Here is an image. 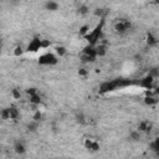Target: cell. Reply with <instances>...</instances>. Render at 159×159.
I'll return each mask as SVG.
<instances>
[{
	"instance_id": "52a82bcc",
	"label": "cell",
	"mask_w": 159,
	"mask_h": 159,
	"mask_svg": "<svg viewBox=\"0 0 159 159\" xmlns=\"http://www.w3.org/2000/svg\"><path fill=\"white\" fill-rule=\"evenodd\" d=\"M84 147L91 152H98L99 150V144L96 140H92V139H86L84 140Z\"/></svg>"
},
{
	"instance_id": "2e32d148",
	"label": "cell",
	"mask_w": 159,
	"mask_h": 159,
	"mask_svg": "<svg viewBox=\"0 0 159 159\" xmlns=\"http://www.w3.org/2000/svg\"><path fill=\"white\" fill-rule=\"evenodd\" d=\"M97 57H93V56H89V55H86V53H81V61L83 63H93L96 61Z\"/></svg>"
},
{
	"instance_id": "e0dca14e",
	"label": "cell",
	"mask_w": 159,
	"mask_h": 159,
	"mask_svg": "<svg viewBox=\"0 0 159 159\" xmlns=\"http://www.w3.org/2000/svg\"><path fill=\"white\" fill-rule=\"evenodd\" d=\"M29 101H30V103L34 104V106H39V104H41V102H42V99H41V97L39 96V93H36V94H34V96H30Z\"/></svg>"
},
{
	"instance_id": "8992f818",
	"label": "cell",
	"mask_w": 159,
	"mask_h": 159,
	"mask_svg": "<svg viewBox=\"0 0 159 159\" xmlns=\"http://www.w3.org/2000/svg\"><path fill=\"white\" fill-rule=\"evenodd\" d=\"M154 81H155L154 77L147 75L145 77H143V78L140 80L139 84H140V87H143V88H145V89H152L153 86H154Z\"/></svg>"
},
{
	"instance_id": "7c38bea8",
	"label": "cell",
	"mask_w": 159,
	"mask_h": 159,
	"mask_svg": "<svg viewBox=\"0 0 159 159\" xmlns=\"http://www.w3.org/2000/svg\"><path fill=\"white\" fill-rule=\"evenodd\" d=\"M145 42H147L148 46H155L158 43V39L152 32H148L147 34V37H145Z\"/></svg>"
},
{
	"instance_id": "83f0119b",
	"label": "cell",
	"mask_w": 159,
	"mask_h": 159,
	"mask_svg": "<svg viewBox=\"0 0 159 159\" xmlns=\"http://www.w3.org/2000/svg\"><path fill=\"white\" fill-rule=\"evenodd\" d=\"M41 118H42V113L40 112V109H37V111L34 113L32 119H34V120H36V122H40V120H41Z\"/></svg>"
},
{
	"instance_id": "7a4b0ae2",
	"label": "cell",
	"mask_w": 159,
	"mask_h": 159,
	"mask_svg": "<svg viewBox=\"0 0 159 159\" xmlns=\"http://www.w3.org/2000/svg\"><path fill=\"white\" fill-rule=\"evenodd\" d=\"M104 24H106V19H99V22L96 25V27H94L92 31H89L86 36H83V37L87 40L88 45L96 46V45L99 42V40H101V37H102V31H103Z\"/></svg>"
},
{
	"instance_id": "ac0fdd59",
	"label": "cell",
	"mask_w": 159,
	"mask_h": 159,
	"mask_svg": "<svg viewBox=\"0 0 159 159\" xmlns=\"http://www.w3.org/2000/svg\"><path fill=\"white\" fill-rule=\"evenodd\" d=\"M9 112H10V119H17L20 113H19V109L16 107H9Z\"/></svg>"
},
{
	"instance_id": "d6a6232c",
	"label": "cell",
	"mask_w": 159,
	"mask_h": 159,
	"mask_svg": "<svg viewBox=\"0 0 159 159\" xmlns=\"http://www.w3.org/2000/svg\"><path fill=\"white\" fill-rule=\"evenodd\" d=\"M78 75H80L81 77H87L88 72H87V70H86V68H80V70H78Z\"/></svg>"
},
{
	"instance_id": "ba28073f",
	"label": "cell",
	"mask_w": 159,
	"mask_h": 159,
	"mask_svg": "<svg viewBox=\"0 0 159 159\" xmlns=\"http://www.w3.org/2000/svg\"><path fill=\"white\" fill-rule=\"evenodd\" d=\"M152 129V123L148 122V120H142L139 124H138V130L139 132H150Z\"/></svg>"
},
{
	"instance_id": "cb8c5ba5",
	"label": "cell",
	"mask_w": 159,
	"mask_h": 159,
	"mask_svg": "<svg viewBox=\"0 0 159 159\" xmlns=\"http://www.w3.org/2000/svg\"><path fill=\"white\" fill-rule=\"evenodd\" d=\"M88 11H89V9H88L87 5H81V6L77 9V12H78L80 15H86V14H88Z\"/></svg>"
},
{
	"instance_id": "44dd1931",
	"label": "cell",
	"mask_w": 159,
	"mask_h": 159,
	"mask_svg": "<svg viewBox=\"0 0 159 159\" xmlns=\"http://www.w3.org/2000/svg\"><path fill=\"white\" fill-rule=\"evenodd\" d=\"M149 147H150V149H152L153 152L158 153V152H159V139H158V138H155L153 142H150Z\"/></svg>"
},
{
	"instance_id": "5b68a950",
	"label": "cell",
	"mask_w": 159,
	"mask_h": 159,
	"mask_svg": "<svg viewBox=\"0 0 159 159\" xmlns=\"http://www.w3.org/2000/svg\"><path fill=\"white\" fill-rule=\"evenodd\" d=\"M39 50H41V39H40L39 36H35V37L30 41V43L27 45L26 51H27V52H37Z\"/></svg>"
},
{
	"instance_id": "f546056e",
	"label": "cell",
	"mask_w": 159,
	"mask_h": 159,
	"mask_svg": "<svg viewBox=\"0 0 159 159\" xmlns=\"http://www.w3.org/2000/svg\"><path fill=\"white\" fill-rule=\"evenodd\" d=\"M11 94H12V97H14L15 99H20V97H21V93H20V91H19L17 88H14V89L11 91Z\"/></svg>"
},
{
	"instance_id": "d4e9b609",
	"label": "cell",
	"mask_w": 159,
	"mask_h": 159,
	"mask_svg": "<svg viewBox=\"0 0 159 159\" xmlns=\"http://www.w3.org/2000/svg\"><path fill=\"white\" fill-rule=\"evenodd\" d=\"M148 75L152 76V77H154V78H158L159 77V70H158V67H153L152 70H149Z\"/></svg>"
},
{
	"instance_id": "277c9868",
	"label": "cell",
	"mask_w": 159,
	"mask_h": 159,
	"mask_svg": "<svg viewBox=\"0 0 159 159\" xmlns=\"http://www.w3.org/2000/svg\"><path fill=\"white\" fill-rule=\"evenodd\" d=\"M130 26H132V24H130L129 20H127V19H117V21L114 24V31L117 34H119V35H123V34L129 31Z\"/></svg>"
},
{
	"instance_id": "ffe728a7",
	"label": "cell",
	"mask_w": 159,
	"mask_h": 159,
	"mask_svg": "<svg viewBox=\"0 0 159 159\" xmlns=\"http://www.w3.org/2000/svg\"><path fill=\"white\" fill-rule=\"evenodd\" d=\"M27 130L29 132H36L37 130V128H39V122H36V120H32V122H30L29 124H27Z\"/></svg>"
},
{
	"instance_id": "6da1fadb",
	"label": "cell",
	"mask_w": 159,
	"mask_h": 159,
	"mask_svg": "<svg viewBox=\"0 0 159 159\" xmlns=\"http://www.w3.org/2000/svg\"><path fill=\"white\" fill-rule=\"evenodd\" d=\"M134 82L132 80H124V78H116V80H112V81H104L99 84V88H98V92L101 94H106V93H109V92H113L118 88H123V87H128V86H132Z\"/></svg>"
},
{
	"instance_id": "8fae6325",
	"label": "cell",
	"mask_w": 159,
	"mask_h": 159,
	"mask_svg": "<svg viewBox=\"0 0 159 159\" xmlns=\"http://www.w3.org/2000/svg\"><path fill=\"white\" fill-rule=\"evenodd\" d=\"M58 7H60L58 2H56V1H53V0H48V1L45 4V9L48 10V11H57Z\"/></svg>"
},
{
	"instance_id": "f1b7e54d",
	"label": "cell",
	"mask_w": 159,
	"mask_h": 159,
	"mask_svg": "<svg viewBox=\"0 0 159 159\" xmlns=\"http://www.w3.org/2000/svg\"><path fill=\"white\" fill-rule=\"evenodd\" d=\"M22 53H24L22 47H21V46H16V47H15V50H14V55H15L16 57H19V56H21Z\"/></svg>"
},
{
	"instance_id": "d6986e66",
	"label": "cell",
	"mask_w": 159,
	"mask_h": 159,
	"mask_svg": "<svg viewBox=\"0 0 159 159\" xmlns=\"http://www.w3.org/2000/svg\"><path fill=\"white\" fill-rule=\"evenodd\" d=\"M129 139L133 140V142L140 140V132H139L138 129H137V130H132V132L129 133Z\"/></svg>"
},
{
	"instance_id": "603a6c76",
	"label": "cell",
	"mask_w": 159,
	"mask_h": 159,
	"mask_svg": "<svg viewBox=\"0 0 159 159\" xmlns=\"http://www.w3.org/2000/svg\"><path fill=\"white\" fill-rule=\"evenodd\" d=\"M55 52H56V55H57V56L62 57V56H65V55H66V47H65V46H56Z\"/></svg>"
},
{
	"instance_id": "9a60e30c",
	"label": "cell",
	"mask_w": 159,
	"mask_h": 159,
	"mask_svg": "<svg viewBox=\"0 0 159 159\" xmlns=\"http://www.w3.org/2000/svg\"><path fill=\"white\" fill-rule=\"evenodd\" d=\"M94 16H98L99 19H106V15L108 14V10L107 9H102V7H98L94 10Z\"/></svg>"
},
{
	"instance_id": "3957f363",
	"label": "cell",
	"mask_w": 159,
	"mask_h": 159,
	"mask_svg": "<svg viewBox=\"0 0 159 159\" xmlns=\"http://www.w3.org/2000/svg\"><path fill=\"white\" fill-rule=\"evenodd\" d=\"M37 62H39V65H41V66H55V65H57L58 60H57V57H56L53 53L46 52V53H43V55H41V56L39 57Z\"/></svg>"
},
{
	"instance_id": "1f68e13d",
	"label": "cell",
	"mask_w": 159,
	"mask_h": 159,
	"mask_svg": "<svg viewBox=\"0 0 159 159\" xmlns=\"http://www.w3.org/2000/svg\"><path fill=\"white\" fill-rule=\"evenodd\" d=\"M26 93H27L29 96H34V94H36V93H37V88H35V87L27 88V89H26Z\"/></svg>"
},
{
	"instance_id": "836d02e7",
	"label": "cell",
	"mask_w": 159,
	"mask_h": 159,
	"mask_svg": "<svg viewBox=\"0 0 159 159\" xmlns=\"http://www.w3.org/2000/svg\"><path fill=\"white\" fill-rule=\"evenodd\" d=\"M21 2V0H11V4L12 5H19Z\"/></svg>"
},
{
	"instance_id": "5bb4252c",
	"label": "cell",
	"mask_w": 159,
	"mask_h": 159,
	"mask_svg": "<svg viewBox=\"0 0 159 159\" xmlns=\"http://www.w3.org/2000/svg\"><path fill=\"white\" fill-rule=\"evenodd\" d=\"M14 150H15V153H17V154H24V153L26 152V148H25V145H24L21 142H16L15 145H14Z\"/></svg>"
},
{
	"instance_id": "4316f807",
	"label": "cell",
	"mask_w": 159,
	"mask_h": 159,
	"mask_svg": "<svg viewBox=\"0 0 159 159\" xmlns=\"http://www.w3.org/2000/svg\"><path fill=\"white\" fill-rule=\"evenodd\" d=\"M76 120L80 123V124H83V123H86V118H84V116H83V113H77L76 114Z\"/></svg>"
},
{
	"instance_id": "9c48e42d",
	"label": "cell",
	"mask_w": 159,
	"mask_h": 159,
	"mask_svg": "<svg viewBox=\"0 0 159 159\" xmlns=\"http://www.w3.org/2000/svg\"><path fill=\"white\" fill-rule=\"evenodd\" d=\"M94 48H96V55H97V57H103L106 53H107V46L106 45H102V43H97L96 46H94Z\"/></svg>"
},
{
	"instance_id": "30bf717a",
	"label": "cell",
	"mask_w": 159,
	"mask_h": 159,
	"mask_svg": "<svg viewBox=\"0 0 159 159\" xmlns=\"http://www.w3.org/2000/svg\"><path fill=\"white\" fill-rule=\"evenodd\" d=\"M154 93H150V94H147L145 96V98H144V103L147 104V106H154V104H157L158 103V98H157V96H153Z\"/></svg>"
},
{
	"instance_id": "4fadbf2b",
	"label": "cell",
	"mask_w": 159,
	"mask_h": 159,
	"mask_svg": "<svg viewBox=\"0 0 159 159\" xmlns=\"http://www.w3.org/2000/svg\"><path fill=\"white\" fill-rule=\"evenodd\" d=\"M82 53H86V55L97 57V55H96V48H94V46H92V45H87V46H84L83 50H82Z\"/></svg>"
},
{
	"instance_id": "4dcf8cb0",
	"label": "cell",
	"mask_w": 159,
	"mask_h": 159,
	"mask_svg": "<svg viewBox=\"0 0 159 159\" xmlns=\"http://www.w3.org/2000/svg\"><path fill=\"white\" fill-rule=\"evenodd\" d=\"M51 46L50 40H41V48H48Z\"/></svg>"
},
{
	"instance_id": "7402d4cb",
	"label": "cell",
	"mask_w": 159,
	"mask_h": 159,
	"mask_svg": "<svg viewBox=\"0 0 159 159\" xmlns=\"http://www.w3.org/2000/svg\"><path fill=\"white\" fill-rule=\"evenodd\" d=\"M0 117H1L4 120L10 119V112H9V107H7V108H2V109L0 111Z\"/></svg>"
},
{
	"instance_id": "484cf974",
	"label": "cell",
	"mask_w": 159,
	"mask_h": 159,
	"mask_svg": "<svg viewBox=\"0 0 159 159\" xmlns=\"http://www.w3.org/2000/svg\"><path fill=\"white\" fill-rule=\"evenodd\" d=\"M88 32H89V26H88V25H83V26L80 27V35L86 36Z\"/></svg>"
},
{
	"instance_id": "e575fe53",
	"label": "cell",
	"mask_w": 159,
	"mask_h": 159,
	"mask_svg": "<svg viewBox=\"0 0 159 159\" xmlns=\"http://www.w3.org/2000/svg\"><path fill=\"white\" fill-rule=\"evenodd\" d=\"M0 53H1V42H0Z\"/></svg>"
}]
</instances>
